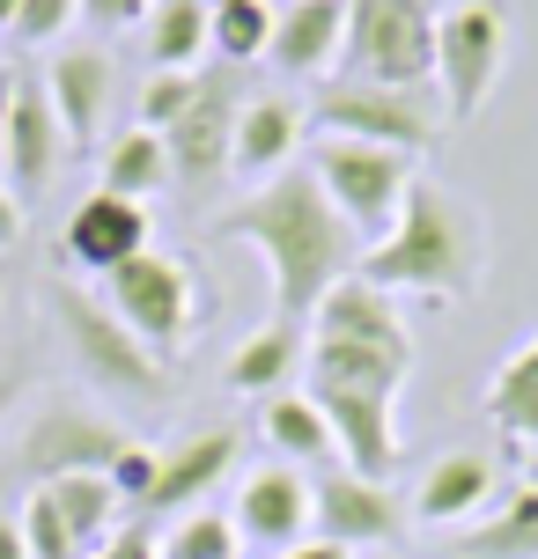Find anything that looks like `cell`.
Returning <instances> with one entry per match:
<instances>
[{"label": "cell", "instance_id": "484cf974", "mask_svg": "<svg viewBox=\"0 0 538 559\" xmlns=\"http://www.w3.org/2000/svg\"><path fill=\"white\" fill-rule=\"evenodd\" d=\"M214 45V15L207 0H155L148 8V52H155V74H192V59Z\"/></svg>", "mask_w": 538, "mask_h": 559}, {"label": "cell", "instance_id": "8992f818", "mask_svg": "<svg viewBox=\"0 0 538 559\" xmlns=\"http://www.w3.org/2000/svg\"><path fill=\"white\" fill-rule=\"evenodd\" d=\"M52 317H59V332H67L89 383H112L126 397H163V361L118 324L112 302H96L89 287H52Z\"/></svg>", "mask_w": 538, "mask_h": 559}, {"label": "cell", "instance_id": "277c9868", "mask_svg": "<svg viewBox=\"0 0 538 559\" xmlns=\"http://www.w3.org/2000/svg\"><path fill=\"white\" fill-rule=\"evenodd\" d=\"M311 177L317 192L340 206V222L376 243V236H391L398 222V199L406 185L421 177L413 155H391V147H369V140H332V133H311Z\"/></svg>", "mask_w": 538, "mask_h": 559}, {"label": "cell", "instance_id": "60d3db41", "mask_svg": "<svg viewBox=\"0 0 538 559\" xmlns=\"http://www.w3.org/2000/svg\"><path fill=\"white\" fill-rule=\"evenodd\" d=\"M0 559H30V552H23V531H15L8 515H0Z\"/></svg>", "mask_w": 538, "mask_h": 559}, {"label": "cell", "instance_id": "4dcf8cb0", "mask_svg": "<svg viewBox=\"0 0 538 559\" xmlns=\"http://www.w3.org/2000/svg\"><path fill=\"white\" fill-rule=\"evenodd\" d=\"M163 559H236V523L214 515V508H199V515H185V523L171 531Z\"/></svg>", "mask_w": 538, "mask_h": 559}, {"label": "cell", "instance_id": "30bf717a", "mask_svg": "<svg viewBox=\"0 0 538 559\" xmlns=\"http://www.w3.org/2000/svg\"><path fill=\"white\" fill-rule=\"evenodd\" d=\"M311 531L347 545V552H362V545H391L406 531V501H398L384 478H362L332 464V472L311 478Z\"/></svg>", "mask_w": 538, "mask_h": 559}, {"label": "cell", "instance_id": "d4e9b609", "mask_svg": "<svg viewBox=\"0 0 538 559\" xmlns=\"http://www.w3.org/2000/svg\"><path fill=\"white\" fill-rule=\"evenodd\" d=\"M295 361H303V324H258L236 354H229V383L236 391H258V397H273L281 383H295Z\"/></svg>", "mask_w": 538, "mask_h": 559}, {"label": "cell", "instance_id": "7bdbcfd3", "mask_svg": "<svg viewBox=\"0 0 538 559\" xmlns=\"http://www.w3.org/2000/svg\"><path fill=\"white\" fill-rule=\"evenodd\" d=\"M222 8H244V0H207V15H222Z\"/></svg>", "mask_w": 538, "mask_h": 559}, {"label": "cell", "instance_id": "ffe728a7", "mask_svg": "<svg viewBox=\"0 0 538 559\" xmlns=\"http://www.w3.org/2000/svg\"><path fill=\"white\" fill-rule=\"evenodd\" d=\"M229 464H236V435L229 427H199V435H185L177 449H163V464H155V486H148L141 508H177V501H207L214 486L229 478Z\"/></svg>", "mask_w": 538, "mask_h": 559}, {"label": "cell", "instance_id": "5b68a950", "mask_svg": "<svg viewBox=\"0 0 538 559\" xmlns=\"http://www.w3.org/2000/svg\"><path fill=\"white\" fill-rule=\"evenodd\" d=\"M311 111V133L332 140H369V147H391V155H421L435 140V104L428 88H376V82H317V96L303 104Z\"/></svg>", "mask_w": 538, "mask_h": 559}, {"label": "cell", "instance_id": "f6af8a7d", "mask_svg": "<svg viewBox=\"0 0 538 559\" xmlns=\"http://www.w3.org/2000/svg\"><path fill=\"white\" fill-rule=\"evenodd\" d=\"M428 8H435V0H428Z\"/></svg>", "mask_w": 538, "mask_h": 559}, {"label": "cell", "instance_id": "9c48e42d", "mask_svg": "<svg viewBox=\"0 0 538 559\" xmlns=\"http://www.w3.org/2000/svg\"><path fill=\"white\" fill-rule=\"evenodd\" d=\"M502 8L494 0H465L435 15V88H443V111L472 118L502 82Z\"/></svg>", "mask_w": 538, "mask_h": 559}, {"label": "cell", "instance_id": "f546056e", "mask_svg": "<svg viewBox=\"0 0 538 559\" xmlns=\"http://www.w3.org/2000/svg\"><path fill=\"white\" fill-rule=\"evenodd\" d=\"M266 45H273V0H244V8H222V15H214V52H222L229 67L258 59Z\"/></svg>", "mask_w": 538, "mask_h": 559}, {"label": "cell", "instance_id": "cb8c5ba5", "mask_svg": "<svg viewBox=\"0 0 538 559\" xmlns=\"http://www.w3.org/2000/svg\"><path fill=\"white\" fill-rule=\"evenodd\" d=\"M413 376V354L354 346V338H311V383H347V391H398Z\"/></svg>", "mask_w": 538, "mask_h": 559}, {"label": "cell", "instance_id": "7a4b0ae2", "mask_svg": "<svg viewBox=\"0 0 538 559\" xmlns=\"http://www.w3.org/2000/svg\"><path fill=\"white\" fill-rule=\"evenodd\" d=\"M362 280H376L384 295H428V302H457L472 295L487 273V228L480 214L435 185V177H413L406 199H398V222L391 236H376L354 265Z\"/></svg>", "mask_w": 538, "mask_h": 559}, {"label": "cell", "instance_id": "e575fe53", "mask_svg": "<svg viewBox=\"0 0 538 559\" xmlns=\"http://www.w3.org/2000/svg\"><path fill=\"white\" fill-rule=\"evenodd\" d=\"M155 464H163V456H155V449H141V442H133V449H126V456L112 464V486H118V501H126V508H141V501H148V486H155Z\"/></svg>", "mask_w": 538, "mask_h": 559}, {"label": "cell", "instance_id": "3957f363", "mask_svg": "<svg viewBox=\"0 0 538 559\" xmlns=\"http://www.w3.org/2000/svg\"><path fill=\"white\" fill-rule=\"evenodd\" d=\"M347 82L428 88L435 82V8L428 0H347Z\"/></svg>", "mask_w": 538, "mask_h": 559}, {"label": "cell", "instance_id": "4fadbf2b", "mask_svg": "<svg viewBox=\"0 0 538 559\" xmlns=\"http://www.w3.org/2000/svg\"><path fill=\"white\" fill-rule=\"evenodd\" d=\"M67 155H74V147H67V126H59V111H52V88L15 74V104H8V192L37 199L59 177Z\"/></svg>", "mask_w": 538, "mask_h": 559}, {"label": "cell", "instance_id": "ab89813d", "mask_svg": "<svg viewBox=\"0 0 538 559\" xmlns=\"http://www.w3.org/2000/svg\"><path fill=\"white\" fill-rule=\"evenodd\" d=\"M8 104H15V74H0V177H8Z\"/></svg>", "mask_w": 538, "mask_h": 559}, {"label": "cell", "instance_id": "ee69618b", "mask_svg": "<svg viewBox=\"0 0 538 559\" xmlns=\"http://www.w3.org/2000/svg\"><path fill=\"white\" fill-rule=\"evenodd\" d=\"M0 302H8V265H0Z\"/></svg>", "mask_w": 538, "mask_h": 559}, {"label": "cell", "instance_id": "d6986e66", "mask_svg": "<svg viewBox=\"0 0 538 559\" xmlns=\"http://www.w3.org/2000/svg\"><path fill=\"white\" fill-rule=\"evenodd\" d=\"M480 508H494V464H487L480 449H451V456H435V464H428L421 493H413V515H421L428 531L472 523Z\"/></svg>", "mask_w": 538, "mask_h": 559}, {"label": "cell", "instance_id": "d590c367", "mask_svg": "<svg viewBox=\"0 0 538 559\" xmlns=\"http://www.w3.org/2000/svg\"><path fill=\"white\" fill-rule=\"evenodd\" d=\"M148 8H155V0H82V15L96 29H118V23H141Z\"/></svg>", "mask_w": 538, "mask_h": 559}, {"label": "cell", "instance_id": "74e56055", "mask_svg": "<svg viewBox=\"0 0 538 559\" xmlns=\"http://www.w3.org/2000/svg\"><path fill=\"white\" fill-rule=\"evenodd\" d=\"M23 243V199L8 192V177H0V251H15Z\"/></svg>", "mask_w": 538, "mask_h": 559}, {"label": "cell", "instance_id": "7402d4cb", "mask_svg": "<svg viewBox=\"0 0 538 559\" xmlns=\"http://www.w3.org/2000/svg\"><path fill=\"white\" fill-rule=\"evenodd\" d=\"M311 140V111L295 96H258L236 111V169H266L281 177V163Z\"/></svg>", "mask_w": 538, "mask_h": 559}, {"label": "cell", "instance_id": "1f68e13d", "mask_svg": "<svg viewBox=\"0 0 538 559\" xmlns=\"http://www.w3.org/2000/svg\"><path fill=\"white\" fill-rule=\"evenodd\" d=\"M15 531H23V552H30V559H89L82 545H74V531L59 523V508L45 501V493H30V501H23V523H15Z\"/></svg>", "mask_w": 538, "mask_h": 559}, {"label": "cell", "instance_id": "6da1fadb", "mask_svg": "<svg viewBox=\"0 0 538 559\" xmlns=\"http://www.w3.org/2000/svg\"><path fill=\"white\" fill-rule=\"evenodd\" d=\"M222 243H252L266 265H273V317L281 324H311L317 302L340 287L354 265H362V236L340 222V206L317 192L311 163L266 177L244 206H229L214 222Z\"/></svg>", "mask_w": 538, "mask_h": 559}, {"label": "cell", "instance_id": "44dd1931", "mask_svg": "<svg viewBox=\"0 0 538 559\" xmlns=\"http://www.w3.org/2000/svg\"><path fill=\"white\" fill-rule=\"evenodd\" d=\"M258 419H266V442L281 449V464H295V472H332L340 442H332V419H325V405L311 391H273Z\"/></svg>", "mask_w": 538, "mask_h": 559}, {"label": "cell", "instance_id": "f35d334b", "mask_svg": "<svg viewBox=\"0 0 538 559\" xmlns=\"http://www.w3.org/2000/svg\"><path fill=\"white\" fill-rule=\"evenodd\" d=\"M273 559H354V552L332 545V537H303V545H288V552H273Z\"/></svg>", "mask_w": 538, "mask_h": 559}, {"label": "cell", "instance_id": "836d02e7", "mask_svg": "<svg viewBox=\"0 0 538 559\" xmlns=\"http://www.w3.org/2000/svg\"><path fill=\"white\" fill-rule=\"evenodd\" d=\"M74 15H82V0H23V8H15V37H23V45H52Z\"/></svg>", "mask_w": 538, "mask_h": 559}, {"label": "cell", "instance_id": "8d00e7d4", "mask_svg": "<svg viewBox=\"0 0 538 559\" xmlns=\"http://www.w3.org/2000/svg\"><path fill=\"white\" fill-rule=\"evenodd\" d=\"M96 559H163V545H155L148 531H118V537H112V545H104Z\"/></svg>", "mask_w": 538, "mask_h": 559}, {"label": "cell", "instance_id": "8fae6325", "mask_svg": "<svg viewBox=\"0 0 538 559\" xmlns=\"http://www.w3.org/2000/svg\"><path fill=\"white\" fill-rule=\"evenodd\" d=\"M163 147H171V177L214 185L236 163V82L229 74H199V96L185 104L177 126H163Z\"/></svg>", "mask_w": 538, "mask_h": 559}, {"label": "cell", "instance_id": "2e32d148", "mask_svg": "<svg viewBox=\"0 0 538 559\" xmlns=\"http://www.w3.org/2000/svg\"><path fill=\"white\" fill-rule=\"evenodd\" d=\"M340 45H347V0H281L273 8V45H266V59L281 74L325 82L340 67Z\"/></svg>", "mask_w": 538, "mask_h": 559}, {"label": "cell", "instance_id": "d6a6232c", "mask_svg": "<svg viewBox=\"0 0 538 559\" xmlns=\"http://www.w3.org/2000/svg\"><path fill=\"white\" fill-rule=\"evenodd\" d=\"M192 96H199V74H155V82L141 88V126H148V133H163V126H177Z\"/></svg>", "mask_w": 538, "mask_h": 559}, {"label": "cell", "instance_id": "b9f144b4", "mask_svg": "<svg viewBox=\"0 0 538 559\" xmlns=\"http://www.w3.org/2000/svg\"><path fill=\"white\" fill-rule=\"evenodd\" d=\"M15 8H23V0H0V29H15Z\"/></svg>", "mask_w": 538, "mask_h": 559}, {"label": "cell", "instance_id": "603a6c76", "mask_svg": "<svg viewBox=\"0 0 538 559\" xmlns=\"http://www.w3.org/2000/svg\"><path fill=\"white\" fill-rule=\"evenodd\" d=\"M30 493H45V501L59 508V523H67V531H74V545H82L89 559L104 552V545H112L118 537V486L104 472H82V478H52V486H30Z\"/></svg>", "mask_w": 538, "mask_h": 559}, {"label": "cell", "instance_id": "52a82bcc", "mask_svg": "<svg viewBox=\"0 0 538 559\" xmlns=\"http://www.w3.org/2000/svg\"><path fill=\"white\" fill-rule=\"evenodd\" d=\"M104 287H112V309H118V324L141 338L148 354L163 361V354H177L185 338H192V265L171 251H141V258H126L118 273H104Z\"/></svg>", "mask_w": 538, "mask_h": 559}, {"label": "cell", "instance_id": "83f0119b", "mask_svg": "<svg viewBox=\"0 0 538 559\" xmlns=\"http://www.w3.org/2000/svg\"><path fill=\"white\" fill-rule=\"evenodd\" d=\"M163 185H171V147H163V133L133 126V133H118L104 147V192L148 199V192H163Z\"/></svg>", "mask_w": 538, "mask_h": 559}, {"label": "cell", "instance_id": "9a60e30c", "mask_svg": "<svg viewBox=\"0 0 538 559\" xmlns=\"http://www.w3.org/2000/svg\"><path fill=\"white\" fill-rule=\"evenodd\" d=\"M59 251L74 258V265H89V273H118L126 258L148 251V206L141 199H118V192H96L67 214V228H59Z\"/></svg>", "mask_w": 538, "mask_h": 559}, {"label": "cell", "instance_id": "e0dca14e", "mask_svg": "<svg viewBox=\"0 0 538 559\" xmlns=\"http://www.w3.org/2000/svg\"><path fill=\"white\" fill-rule=\"evenodd\" d=\"M317 338H354V346H384V354H413V332L398 317V295H384L376 280L347 273L325 302H317Z\"/></svg>", "mask_w": 538, "mask_h": 559}, {"label": "cell", "instance_id": "7c38bea8", "mask_svg": "<svg viewBox=\"0 0 538 559\" xmlns=\"http://www.w3.org/2000/svg\"><path fill=\"white\" fill-rule=\"evenodd\" d=\"M311 397L332 419V442H340V464L362 478H384L391 486L398 464V427H391V397L398 391H347V383H311Z\"/></svg>", "mask_w": 538, "mask_h": 559}, {"label": "cell", "instance_id": "ba28073f", "mask_svg": "<svg viewBox=\"0 0 538 559\" xmlns=\"http://www.w3.org/2000/svg\"><path fill=\"white\" fill-rule=\"evenodd\" d=\"M133 449V435L118 427V419L89 413V405H74V397H59V405H45V413L23 427V442H15V472L30 478V486H52V478H82V472H104L112 478V464Z\"/></svg>", "mask_w": 538, "mask_h": 559}, {"label": "cell", "instance_id": "f1b7e54d", "mask_svg": "<svg viewBox=\"0 0 538 559\" xmlns=\"http://www.w3.org/2000/svg\"><path fill=\"white\" fill-rule=\"evenodd\" d=\"M487 419H494L502 435H516V442L538 449V338L524 346V354H510L502 376L487 383Z\"/></svg>", "mask_w": 538, "mask_h": 559}, {"label": "cell", "instance_id": "5bb4252c", "mask_svg": "<svg viewBox=\"0 0 538 559\" xmlns=\"http://www.w3.org/2000/svg\"><path fill=\"white\" fill-rule=\"evenodd\" d=\"M236 537H252L266 552H288V545H303L311 537V472H295V464H266L236 486Z\"/></svg>", "mask_w": 538, "mask_h": 559}, {"label": "cell", "instance_id": "4316f807", "mask_svg": "<svg viewBox=\"0 0 538 559\" xmlns=\"http://www.w3.org/2000/svg\"><path fill=\"white\" fill-rule=\"evenodd\" d=\"M457 559H538V486H516L487 523H472Z\"/></svg>", "mask_w": 538, "mask_h": 559}, {"label": "cell", "instance_id": "ac0fdd59", "mask_svg": "<svg viewBox=\"0 0 538 559\" xmlns=\"http://www.w3.org/2000/svg\"><path fill=\"white\" fill-rule=\"evenodd\" d=\"M45 88H52V111H59V126H67V147H89V140L104 133V111H112V96H118V67L82 45V52L52 59Z\"/></svg>", "mask_w": 538, "mask_h": 559}]
</instances>
